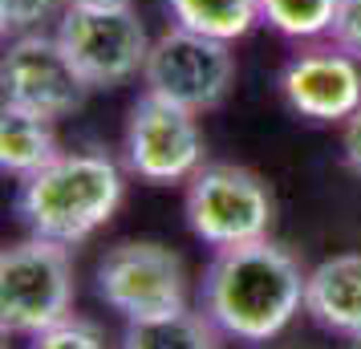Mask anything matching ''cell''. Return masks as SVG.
<instances>
[{
  "instance_id": "obj_1",
  "label": "cell",
  "mask_w": 361,
  "mask_h": 349,
  "mask_svg": "<svg viewBox=\"0 0 361 349\" xmlns=\"http://www.w3.org/2000/svg\"><path fill=\"white\" fill-rule=\"evenodd\" d=\"M305 281L288 248L247 240L235 248H215L212 264L199 281V309L219 333L244 345L272 341L305 309Z\"/></svg>"
},
{
  "instance_id": "obj_2",
  "label": "cell",
  "mask_w": 361,
  "mask_h": 349,
  "mask_svg": "<svg viewBox=\"0 0 361 349\" xmlns=\"http://www.w3.org/2000/svg\"><path fill=\"white\" fill-rule=\"evenodd\" d=\"M122 203V171L114 159L94 150L57 154L49 163L20 179L17 216L29 235L53 240V244H82Z\"/></svg>"
},
{
  "instance_id": "obj_3",
  "label": "cell",
  "mask_w": 361,
  "mask_h": 349,
  "mask_svg": "<svg viewBox=\"0 0 361 349\" xmlns=\"http://www.w3.org/2000/svg\"><path fill=\"white\" fill-rule=\"evenodd\" d=\"M183 212L203 244L235 248L268 235L276 219V200L256 171L235 163H203L187 179Z\"/></svg>"
},
{
  "instance_id": "obj_4",
  "label": "cell",
  "mask_w": 361,
  "mask_h": 349,
  "mask_svg": "<svg viewBox=\"0 0 361 349\" xmlns=\"http://www.w3.org/2000/svg\"><path fill=\"white\" fill-rule=\"evenodd\" d=\"M73 305L69 248L29 235L0 256V325L4 333L37 337L66 321Z\"/></svg>"
},
{
  "instance_id": "obj_5",
  "label": "cell",
  "mask_w": 361,
  "mask_h": 349,
  "mask_svg": "<svg viewBox=\"0 0 361 349\" xmlns=\"http://www.w3.org/2000/svg\"><path fill=\"white\" fill-rule=\"evenodd\" d=\"M231 82H235L231 41L195 33L187 25H171L163 37H154L150 57L142 66L147 94H159L191 114H207L215 106H224Z\"/></svg>"
},
{
  "instance_id": "obj_6",
  "label": "cell",
  "mask_w": 361,
  "mask_h": 349,
  "mask_svg": "<svg viewBox=\"0 0 361 349\" xmlns=\"http://www.w3.org/2000/svg\"><path fill=\"white\" fill-rule=\"evenodd\" d=\"M94 288L118 317L154 321L187 309V268L179 252L154 240H122L94 268Z\"/></svg>"
},
{
  "instance_id": "obj_7",
  "label": "cell",
  "mask_w": 361,
  "mask_h": 349,
  "mask_svg": "<svg viewBox=\"0 0 361 349\" xmlns=\"http://www.w3.org/2000/svg\"><path fill=\"white\" fill-rule=\"evenodd\" d=\"M57 41L66 45L69 61L90 82V90H114L138 78L154 45L130 4L126 8H66V17L57 25Z\"/></svg>"
},
{
  "instance_id": "obj_8",
  "label": "cell",
  "mask_w": 361,
  "mask_h": 349,
  "mask_svg": "<svg viewBox=\"0 0 361 349\" xmlns=\"http://www.w3.org/2000/svg\"><path fill=\"white\" fill-rule=\"evenodd\" d=\"M126 166L130 175L154 187L187 183L203 166L199 114L142 90L126 118Z\"/></svg>"
},
{
  "instance_id": "obj_9",
  "label": "cell",
  "mask_w": 361,
  "mask_h": 349,
  "mask_svg": "<svg viewBox=\"0 0 361 349\" xmlns=\"http://www.w3.org/2000/svg\"><path fill=\"white\" fill-rule=\"evenodd\" d=\"M0 82H4V106L33 110V114L49 118V122L69 118L73 110H82L85 98H90V82L69 61V53L57 41V33L17 37L4 49Z\"/></svg>"
},
{
  "instance_id": "obj_10",
  "label": "cell",
  "mask_w": 361,
  "mask_h": 349,
  "mask_svg": "<svg viewBox=\"0 0 361 349\" xmlns=\"http://www.w3.org/2000/svg\"><path fill=\"white\" fill-rule=\"evenodd\" d=\"M280 94L293 114L345 126L361 110V61L337 45L296 53L280 73Z\"/></svg>"
},
{
  "instance_id": "obj_11",
  "label": "cell",
  "mask_w": 361,
  "mask_h": 349,
  "mask_svg": "<svg viewBox=\"0 0 361 349\" xmlns=\"http://www.w3.org/2000/svg\"><path fill=\"white\" fill-rule=\"evenodd\" d=\"M305 313L329 333H361V252L329 256L305 281Z\"/></svg>"
},
{
  "instance_id": "obj_12",
  "label": "cell",
  "mask_w": 361,
  "mask_h": 349,
  "mask_svg": "<svg viewBox=\"0 0 361 349\" xmlns=\"http://www.w3.org/2000/svg\"><path fill=\"white\" fill-rule=\"evenodd\" d=\"M57 154L61 150H57V134H53L49 118L20 110V106H4V114H0V166H4V175L29 179Z\"/></svg>"
},
{
  "instance_id": "obj_13",
  "label": "cell",
  "mask_w": 361,
  "mask_h": 349,
  "mask_svg": "<svg viewBox=\"0 0 361 349\" xmlns=\"http://www.w3.org/2000/svg\"><path fill=\"white\" fill-rule=\"evenodd\" d=\"M166 8L175 25H187L219 41H240L264 20L260 0H166Z\"/></svg>"
},
{
  "instance_id": "obj_14",
  "label": "cell",
  "mask_w": 361,
  "mask_h": 349,
  "mask_svg": "<svg viewBox=\"0 0 361 349\" xmlns=\"http://www.w3.org/2000/svg\"><path fill=\"white\" fill-rule=\"evenodd\" d=\"M122 349H219V341L203 309L199 313L183 309L154 321H130L122 333Z\"/></svg>"
},
{
  "instance_id": "obj_15",
  "label": "cell",
  "mask_w": 361,
  "mask_h": 349,
  "mask_svg": "<svg viewBox=\"0 0 361 349\" xmlns=\"http://www.w3.org/2000/svg\"><path fill=\"white\" fill-rule=\"evenodd\" d=\"M264 4V25H272L276 33L293 41H312L329 37L333 17H337V0H260Z\"/></svg>"
},
{
  "instance_id": "obj_16",
  "label": "cell",
  "mask_w": 361,
  "mask_h": 349,
  "mask_svg": "<svg viewBox=\"0 0 361 349\" xmlns=\"http://www.w3.org/2000/svg\"><path fill=\"white\" fill-rule=\"evenodd\" d=\"M29 349H106V341H102V333L94 321L66 317V321L49 325L45 333H37Z\"/></svg>"
},
{
  "instance_id": "obj_17",
  "label": "cell",
  "mask_w": 361,
  "mask_h": 349,
  "mask_svg": "<svg viewBox=\"0 0 361 349\" xmlns=\"http://www.w3.org/2000/svg\"><path fill=\"white\" fill-rule=\"evenodd\" d=\"M66 0H0V29L13 37L41 33V20H49Z\"/></svg>"
},
{
  "instance_id": "obj_18",
  "label": "cell",
  "mask_w": 361,
  "mask_h": 349,
  "mask_svg": "<svg viewBox=\"0 0 361 349\" xmlns=\"http://www.w3.org/2000/svg\"><path fill=\"white\" fill-rule=\"evenodd\" d=\"M329 37L337 49L361 61V0H337V17H333Z\"/></svg>"
},
{
  "instance_id": "obj_19",
  "label": "cell",
  "mask_w": 361,
  "mask_h": 349,
  "mask_svg": "<svg viewBox=\"0 0 361 349\" xmlns=\"http://www.w3.org/2000/svg\"><path fill=\"white\" fill-rule=\"evenodd\" d=\"M341 159H345V166L361 179V110L345 122V130H341Z\"/></svg>"
},
{
  "instance_id": "obj_20",
  "label": "cell",
  "mask_w": 361,
  "mask_h": 349,
  "mask_svg": "<svg viewBox=\"0 0 361 349\" xmlns=\"http://www.w3.org/2000/svg\"><path fill=\"white\" fill-rule=\"evenodd\" d=\"M130 0H66V8H126Z\"/></svg>"
},
{
  "instance_id": "obj_21",
  "label": "cell",
  "mask_w": 361,
  "mask_h": 349,
  "mask_svg": "<svg viewBox=\"0 0 361 349\" xmlns=\"http://www.w3.org/2000/svg\"><path fill=\"white\" fill-rule=\"evenodd\" d=\"M349 349H361V333L357 337H349Z\"/></svg>"
}]
</instances>
